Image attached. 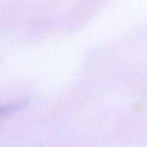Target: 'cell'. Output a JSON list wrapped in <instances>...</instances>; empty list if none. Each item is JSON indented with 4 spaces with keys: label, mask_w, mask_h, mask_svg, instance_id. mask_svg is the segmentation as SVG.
Instances as JSON below:
<instances>
[{
    "label": "cell",
    "mask_w": 147,
    "mask_h": 147,
    "mask_svg": "<svg viewBox=\"0 0 147 147\" xmlns=\"http://www.w3.org/2000/svg\"><path fill=\"white\" fill-rule=\"evenodd\" d=\"M20 107H21V105H19V104H12V105L0 107V114H3V113H7V112L12 111V110H16V109H19Z\"/></svg>",
    "instance_id": "cell-1"
}]
</instances>
